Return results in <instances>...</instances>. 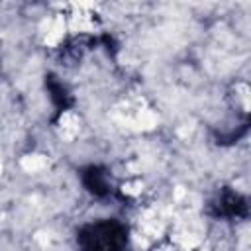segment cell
I'll list each match as a JSON object with an SVG mask.
<instances>
[{"instance_id": "6da1fadb", "label": "cell", "mask_w": 251, "mask_h": 251, "mask_svg": "<svg viewBox=\"0 0 251 251\" xmlns=\"http://www.w3.org/2000/svg\"><path fill=\"white\" fill-rule=\"evenodd\" d=\"M78 245L80 251H127V231L112 220L94 222L80 229Z\"/></svg>"}]
</instances>
